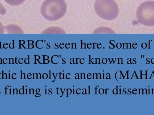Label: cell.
I'll return each mask as SVG.
<instances>
[{"instance_id": "obj_1", "label": "cell", "mask_w": 154, "mask_h": 115, "mask_svg": "<svg viewBox=\"0 0 154 115\" xmlns=\"http://www.w3.org/2000/svg\"><path fill=\"white\" fill-rule=\"evenodd\" d=\"M67 5L64 0H45L41 7V14L46 20L57 21L66 13Z\"/></svg>"}, {"instance_id": "obj_2", "label": "cell", "mask_w": 154, "mask_h": 115, "mask_svg": "<svg viewBox=\"0 0 154 115\" xmlns=\"http://www.w3.org/2000/svg\"><path fill=\"white\" fill-rule=\"evenodd\" d=\"M96 14L106 20H113L118 16L119 8L114 0H96L94 4Z\"/></svg>"}, {"instance_id": "obj_3", "label": "cell", "mask_w": 154, "mask_h": 115, "mask_svg": "<svg viewBox=\"0 0 154 115\" xmlns=\"http://www.w3.org/2000/svg\"><path fill=\"white\" fill-rule=\"evenodd\" d=\"M136 16L141 24L147 26H154V1H146L137 8Z\"/></svg>"}, {"instance_id": "obj_4", "label": "cell", "mask_w": 154, "mask_h": 115, "mask_svg": "<svg viewBox=\"0 0 154 115\" xmlns=\"http://www.w3.org/2000/svg\"><path fill=\"white\" fill-rule=\"evenodd\" d=\"M5 29L9 33H23L21 29L16 25H9L6 26Z\"/></svg>"}, {"instance_id": "obj_5", "label": "cell", "mask_w": 154, "mask_h": 115, "mask_svg": "<svg viewBox=\"0 0 154 115\" xmlns=\"http://www.w3.org/2000/svg\"><path fill=\"white\" fill-rule=\"evenodd\" d=\"M43 33H65V31L59 27H51L42 32Z\"/></svg>"}, {"instance_id": "obj_6", "label": "cell", "mask_w": 154, "mask_h": 115, "mask_svg": "<svg viewBox=\"0 0 154 115\" xmlns=\"http://www.w3.org/2000/svg\"><path fill=\"white\" fill-rule=\"evenodd\" d=\"M94 33H115V32L111 29L106 27H100L94 31Z\"/></svg>"}, {"instance_id": "obj_7", "label": "cell", "mask_w": 154, "mask_h": 115, "mask_svg": "<svg viewBox=\"0 0 154 115\" xmlns=\"http://www.w3.org/2000/svg\"><path fill=\"white\" fill-rule=\"evenodd\" d=\"M5 2L12 6H17L22 4L25 0H4Z\"/></svg>"}, {"instance_id": "obj_8", "label": "cell", "mask_w": 154, "mask_h": 115, "mask_svg": "<svg viewBox=\"0 0 154 115\" xmlns=\"http://www.w3.org/2000/svg\"><path fill=\"white\" fill-rule=\"evenodd\" d=\"M6 13V10L2 4L0 3V14L2 15H4Z\"/></svg>"}, {"instance_id": "obj_9", "label": "cell", "mask_w": 154, "mask_h": 115, "mask_svg": "<svg viewBox=\"0 0 154 115\" xmlns=\"http://www.w3.org/2000/svg\"><path fill=\"white\" fill-rule=\"evenodd\" d=\"M4 33V27L0 22V34Z\"/></svg>"}]
</instances>
